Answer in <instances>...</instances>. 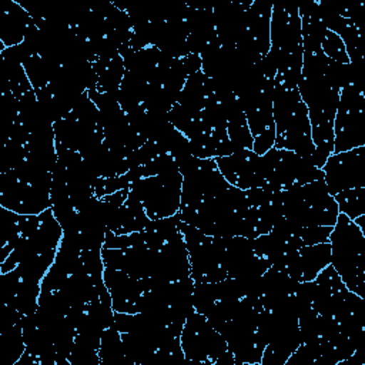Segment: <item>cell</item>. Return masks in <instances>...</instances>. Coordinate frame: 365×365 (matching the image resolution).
Listing matches in <instances>:
<instances>
[{
  "mask_svg": "<svg viewBox=\"0 0 365 365\" xmlns=\"http://www.w3.org/2000/svg\"><path fill=\"white\" fill-rule=\"evenodd\" d=\"M332 197L338 205V211L345 214L349 220L365 214V187L344 190Z\"/></svg>",
  "mask_w": 365,
  "mask_h": 365,
  "instance_id": "obj_18",
  "label": "cell"
},
{
  "mask_svg": "<svg viewBox=\"0 0 365 365\" xmlns=\"http://www.w3.org/2000/svg\"><path fill=\"white\" fill-rule=\"evenodd\" d=\"M224 178L240 190L258 187L259 155L252 150H238L230 155L214 158Z\"/></svg>",
  "mask_w": 365,
  "mask_h": 365,
  "instance_id": "obj_13",
  "label": "cell"
},
{
  "mask_svg": "<svg viewBox=\"0 0 365 365\" xmlns=\"http://www.w3.org/2000/svg\"><path fill=\"white\" fill-rule=\"evenodd\" d=\"M321 50L324 51V54L331 58L332 61H338V63H349L345 46L342 43V40L339 38L338 34H335L334 31H327L324 36V40L321 43Z\"/></svg>",
  "mask_w": 365,
  "mask_h": 365,
  "instance_id": "obj_19",
  "label": "cell"
},
{
  "mask_svg": "<svg viewBox=\"0 0 365 365\" xmlns=\"http://www.w3.org/2000/svg\"><path fill=\"white\" fill-rule=\"evenodd\" d=\"M104 284L111 295L113 309L117 312H138L140 299L147 288V278H134L124 271L104 267Z\"/></svg>",
  "mask_w": 365,
  "mask_h": 365,
  "instance_id": "obj_12",
  "label": "cell"
},
{
  "mask_svg": "<svg viewBox=\"0 0 365 365\" xmlns=\"http://www.w3.org/2000/svg\"><path fill=\"white\" fill-rule=\"evenodd\" d=\"M180 231L184 237L190 277L194 282H217L227 278L222 237H211L200 230L180 221Z\"/></svg>",
  "mask_w": 365,
  "mask_h": 365,
  "instance_id": "obj_6",
  "label": "cell"
},
{
  "mask_svg": "<svg viewBox=\"0 0 365 365\" xmlns=\"http://www.w3.org/2000/svg\"><path fill=\"white\" fill-rule=\"evenodd\" d=\"M98 356L100 362L104 365H130L123 349L121 334L114 327H108L103 331Z\"/></svg>",
  "mask_w": 365,
  "mask_h": 365,
  "instance_id": "obj_17",
  "label": "cell"
},
{
  "mask_svg": "<svg viewBox=\"0 0 365 365\" xmlns=\"http://www.w3.org/2000/svg\"><path fill=\"white\" fill-rule=\"evenodd\" d=\"M96 74H97V86L96 90L100 93H107L111 96H117L123 77L125 74L124 60L120 53H113L110 56L100 57L93 63Z\"/></svg>",
  "mask_w": 365,
  "mask_h": 365,
  "instance_id": "obj_16",
  "label": "cell"
},
{
  "mask_svg": "<svg viewBox=\"0 0 365 365\" xmlns=\"http://www.w3.org/2000/svg\"><path fill=\"white\" fill-rule=\"evenodd\" d=\"M51 171L26 160L0 174V204L21 215H37L51 207Z\"/></svg>",
  "mask_w": 365,
  "mask_h": 365,
  "instance_id": "obj_1",
  "label": "cell"
},
{
  "mask_svg": "<svg viewBox=\"0 0 365 365\" xmlns=\"http://www.w3.org/2000/svg\"><path fill=\"white\" fill-rule=\"evenodd\" d=\"M329 264L331 244L328 241L314 245H304L297 251L282 255L271 267L287 272L298 282H307L315 279L319 271Z\"/></svg>",
  "mask_w": 365,
  "mask_h": 365,
  "instance_id": "obj_11",
  "label": "cell"
},
{
  "mask_svg": "<svg viewBox=\"0 0 365 365\" xmlns=\"http://www.w3.org/2000/svg\"><path fill=\"white\" fill-rule=\"evenodd\" d=\"M177 165L182 174L181 205L212 198L231 185L218 170L214 158H198L190 154Z\"/></svg>",
  "mask_w": 365,
  "mask_h": 365,
  "instance_id": "obj_9",
  "label": "cell"
},
{
  "mask_svg": "<svg viewBox=\"0 0 365 365\" xmlns=\"http://www.w3.org/2000/svg\"><path fill=\"white\" fill-rule=\"evenodd\" d=\"M182 174L180 170L134 180L130 191L140 200L150 220L167 218L178 212L181 205Z\"/></svg>",
  "mask_w": 365,
  "mask_h": 365,
  "instance_id": "obj_7",
  "label": "cell"
},
{
  "mask_svg": "<svg viewBox=\"0 0 365 365\" xmlns=\"http://www.w3.org/2000/svg\"><path fill=\"white\" fill-rule=\"evenodd\" d=\"M131 184L127 174L117 175V177H98L94 182V195L96 197H104L113 192H117L120 190L128 188Z\"/></svg>",
  "mask_w": 365,
  "mask_h": 365,
  "instance_id": "obj_20",
  "label": "cell"
},
{
  "mask_svg": "<svg viewBox=\"0 0 365 365\" xmlns=\"http://www.w3.org/2000/svg\"><path fill=\"white\" fill-rule=\"evenodd\" d=\"M365 145V93L346 86L334 118V154Z\"/></svg>",
  "mask_w": 365,
  "mask_h": 365,
  "instance_id": "obj_8",
  "label": "cell"
},
{
  "mask_svg": "<svg viewBox=\"0 0 365 365\" xmlns=\"http://www.w3.org/2000/svg\"><path fill=\"white\" fill-rule=\"evenodd\" d=\"M331 244V265L345 287L365 297V235L345 214L339 212L328 238Z\"/></svg>",
  "mask_w": 365,
  "mask_h": 365,
  "instance_id": "obj_3",
  "label": "cell"
},
{
  "mask_svg": "<svg viewBox=\"0 0 365 365\" xmlns=\"http://www.w3.org/2000/svg\"><path fill=\"white\" fill-rule=\"evenodd\" d=\"M315 180H324L322 170L294 151L272 147L265 154L259 155L258 187L288 190Z\"/></svg>",
  "mask_w": 365,
  "mask_h": 365,
  "instance_id": "obj_4",
  "label": "cell"
},
{
  "mask_svg": "<svg viewBox=\"0 0 365 365\" xmlns=\"http://www.w3.org/2000/svg\"><path fill=\"white\" fill-rule=\"evenodd\" d=\"M180 341L184 359L207 365H237L224 336L200 312L187 318Z\"/></svg>",
  "mask_w": 365,
  "mask_h": 365,
  "instance_id": "obj_5",
  "label": "cell"
},
{
  "mask_svg": "<svg viewBox=\"0 0 365 365\" xmlns=\"http://www.w3.org/2000/svg\"><path fill=\"white\" fill-rule=\"evenodd\" d=\"M278 201L281 218L295 230L312 225L334 227L339 214L338 205L328 192L324 180L279 190Z\"/></svg>",
  "mask_w": 365,
  "mask_h": 365,
  "instance_id": "obj_2",
  "label": "cell"
},
{
  "mask_svg": "<svg viewBox=\"0 0 365 365\" xmlns=\"http://www.w3.org/2000/svg\"><path fill=\"white\" fill-rule=\"evenodd\" d=\"M332 227L329 225H312V227H302L297 230V235L304 245H314L319 242H328L329 234Z\"/></svg>",
  "mask_w": 365,
  "mask_h": 365,
  "instance_id": "obj_21",
  "label": "cell"
},
{
  "mask_svg": "<svg viewBox=\"0 0 365 365\" xmlns=\"http://www.w3.org/2000/svg\"><path fill=\"white\" fill-rule=\"evenodd\" d=\"M321 170L331 195L344 190L365 187V145L332 153Z\"/></svg>",
  "mask_w": 365,
  "mask_h": 365,
  "instance_id": "obj_10",
  "label": "cell"
},
{
  "mask_svg": "<svg viewBox=\"0 0 365 365\" xmlns=\"http://www.w3.org/2000/svg\"><path fill=\"white\" fill-rule=\"evenodd\" d=\"M150 221L151 220L148 218L140 200L131 191H128L127 200L108 217L107 230L117 235L131 234L143 231Z\"/></svg>",
  "mask_w": 365,
  "mask_h": 365,
  "instance_id": "obj_14",
  "label": "cell"
},
{
  "mask_svg": "<svg viewBox=\"0 0 365 365\" xmlns=\"http://www.w3.org/2000/svg\"><path fill=\"white\" fill-rule=\"evenodd\" d=\"M33 26L34 20L23 6L16 1L9 3L1 11L0 23V38L4 48L21 44Z\"/></svg>",
  "mask_w": 365,
  "mask_h": 365,
  "instance_id": "obj_15",
  "label": "cell"
}]
</instances>
